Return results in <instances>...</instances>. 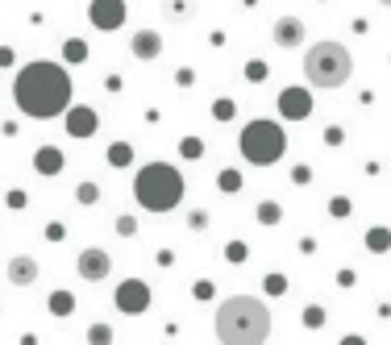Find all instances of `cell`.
Masks as SVG:
<instances>
[{
  "label": "cell",
  "mask_w": 391,
  "mask_h": 345,
  "mask_svg": "<svg viewBox=\"0 0 391 345\" xmlns=\"http://www.w3.org/2000/svg\"><path fill=\"white\" fill-rule=\"evenodd\" d=\"M117 233H121V237H133V233H137V220H133V216H117Z\"/></svg>",
  "instance_id": "21"
},
{
  "label": "cell",
  "mask_w": 391,
  "mask_h": 345,
  "mask_svg": "<svg viewBox=\"0 0 391 345\" xmlns=\"http://www.w3.org/2000/svg\"><path fill=\"white\" fill-rule=\"evenodd\" d=\"M349 75H354V54H349L342 42H316L308 46L304 54V80L321 92H333V87H346Z\"/></svg>",
  "instance_id": "4"
},
{
  "label": "cell",
  "mask_w": 391,
  "mask_h": 345,
  "mask_svg": "<svg viewBox=\"0 0 391 345\" xmlns=\"http://www.w3.org/2000/svg\"><path fill=\"white\" fill-rule=\"evenodd\" d=\"M75 200H80V204H96V200H100V187H96V183H80V196H75Z\"/></svg>",
  "instance_id": "18"
},
{
  "label": "cell",
  "mask_w": 391,
  "mask_h": 345,
  "mask_svg": "<svg viewBox=\"0 0 391 345\" xmlns=\"http://www.w3.org/2000/svg\"><path fill=\"white\" fill-rule=\"evenodd\" d=\"M259 220L262 225H275L279 220V204H259Z\"/></svg>",
  "instance_id": "20"
},
{
  "label": "cell",
  "mask_w": 391,
  "mask_h": 345,
  "mask_svg": "<svg viewBox=\"0 0 391 345\" xmlns=\"http://www.w3.org/2000/svg\"><path fill=\"white\" fill-rule=\"evenodd\" d=\"M87 341H108V325H92V333H87Z\"/></svg>",
  "instance_id": "22"
},
{
  "label": "cell",
  "mask_w": 391,
  "mask_h": 345,
  "mask_svg": "<svg viewBox=\"0 0 391 345\" xmlns=\"http://www.w3.org/2000/svg\"><path fill=\"white\" fill-rule=\"evenodd\" d=\"M163 8H167V17H175V21H183V17L192 13V0H163Z\"/></svg>",
  "instance_id": "17"
},
{
  "label": "cell",
  "mask_w": 391,
  "mask_h": 345,
  "mask_svg": "<svg viewBox=\"0 0 391 345\" xmlns=\"http://www.w3.org/2000/svg\"><path fill=\"white\" fill-rule=\"evenodd\" d=\"M117 308H121L125 316H142V312L150 308V287H146L142 279H125V283L117 287Z\"/></svg>",
  "instance_id": "6"
},
{
  "label": "cell",
  "mask_w": 391,
  "mask_h": 345,
  "mask_svg": "<svg viewBox=\"0 0 391 345\" xmlns=\"http://www.w3.org/2000/svg\"><path fill=\"white\" fill-rule=\"evenodd\" d=\"M108 270H113L108 250L92 246V250H84V254H80V275H84L87 283H104V279H108Z\"/></svg>",
  "instance_id": "9"
},
{
  "label": "cell",
  "mask_w": 391,
  "mask_h": 345,
  "mask_svg": "<svg viewBox=\"0 0 391 345\" xmlns=\"http://www.w3.org/2000/svg\"><path fill=\"white\" fill-rule=\"evenodd\" d=\"M46 237H50V242H58V237H67V229H63V225H58V220H54V225H50V229H46Z\"/></svg>",
  "instance_id": "24"
},
{
  "label": "cell",
  "mask_w": 391,
  "mask_h": 345,
  "mask_svg": "<svg viewBox=\"0 0 391 345\" xmlns=\"http://www.w3.org/2000/svg\"><path fill=\"white\" fill-rule=\"evenodd\" d=\"M200 150H204V146H200V142H192V137H187V142H183V154H187V158H200Z\"/></svg>",
  "instance_id": "23"
},
{
  "label": "cell",
  "mask_w": 391,
  "mask_h": 345,
  "mask_svg": "<svg viewBox=\"0 0 391 345\" xmlns=\"http://www.w3.org/2000/svg\"><path fill=\"white\" fill-rule=\"evenodd\" d=\"M108 163H113V167H130V163H133V150L125 146V142H117V146L108 150Z\"/></svg>",
  "instance_id": "16"
},
{
  "label": "cell",
  "mask_w": 391,
  "mask_h": 345,
  "mask_svg": "<svg viewBox=\"0 0 391 345\" xmlns=\"http://www.w3.org/2000/svg\"><path fill=\"white\" fill-rule=\"evenodd\" d=\"M38 275H42V266H38V258H30V254H17V258L8 262V283L13 287H34Z\"/></svg>",
  "instance_id": "10"
},
{
  "label": "cell",
  "mask_w": 391,
  "mask_h": 345,
  "mask_svg": "<svg viewBox=\"0 0 391 345\" xmlns=\"http://www.w3.org/2000/svg\"><path fill=\"white\" fill-rule=\"evenodd\" d=\"M96 113L92 108H67V130H71V137H92L96 133Z\"/></svg>",
  "instance_id": "13"
},
{
  "label": "cell",
  "mask_w": 391,
  "mask_h": 345,
  "mask_svg": "<svg viewBox=\"0 0 391 345\" xmlns=\"http://www.w3.org/2000/svg\"><path fill=\"white\" fill-rule=\"evenodd\" d=\"M283 150H287V137L283 130L275 125V121H250L246 130H242V154H246V163H254V167H271V163H279L283 158Z\"/></svg>",
  "instance_id": "5"
},
{
  "label": "cell",
  "mask_w": 391,
  "mask_h": 345,
  "mask_svg": "<svg viewBox=\"0 0 391 345\" xmlns=\"http://www.w3.org/2000/svg\"><path fill=\"white\" fill-rule=\"evenodd\" d=\"M13 100L25 117L34 121H50L58 113L71 108V75L50 63V58H38V63H25L13 80Z\"/></svg>",
  "instance_id": "1"
},
{
  "label": "cell",
  "mask_w": 391,
  "mask_h": 345,
  "mask_svg": "<svg viewBox=\"0 0 391 345\" xmlns=\"http://www.w3.org/2000/svg\"><path fill=\"white\" fill-rule=\"evenodd\" d=\"M271 337V312L259 296H229L217 308V341L259 345Z\"/></svg>",
  "instance_id": "2"
},
{
  "label": "cell",
  "mask_w": 391,
  "mask_h": 345,
  "mask_svg": "<svg viewBox=\"0 0 391 345\" xmlns=\"http://www.w3.org/2000/svg\"><path fill=\"white\" fill-rule=\"evenodd\" d=\"M379 4H383V8H391V0H379Z\"/></svg>",
  "instance_id": "25"
},
{
  "label": "cell",
  "mask_w": 391,
  "mask_h": 345,
  "mask_svg": "<svg viewBox=\"0 0 391 345\" xmlns=\"http://www.w3.org/2000/svg\"><path fill=\"white\" fill-rule=\"evenodd\" d=\"M50 312H54V316H71V312H75V296H71V291H54V296H50Z\"/></svg>",
  "instance_id": "15"
},
{
  "label": "cell",
  "mask_w": 391,
  "mask_h": 345,
  "mask_svg": "<svg viewBox=\"0 0 391 345\" xmlns=\"http://www.w3.org/2000/svg\"><path fill=\"white\" fill-rule=\"evenodd\" d=\"M217 183L225 187V192H237V187H242V175H237V171H221Z\"/></svg>",
  "instance_id": "19"
},
{
  "label": "cell",
  "mask_w": 391,
  "mask_h": 345,
  "mask_svg": "<svg viewBox=\"0 0 391 345\" xmlns=\"http://www.w3.org/2000/svg\"><path fill=\"white\" fill-rule=\"evenodd\" d=\"M133 196L146 213H171L183 200V175L175 171L171 163H150L133 179Z\"/></svg>",
  "instance_id": "3"
},
{
  "label": "cell",
  "mask_w": 391,
  "mask_h": 345,
  "mask_svg": "<svg viewBox=\"0 0 391 345\" xmlns=\"http://www.w3.org/2000/svg\"><path fill=\"white\" fill-rule=\"evenodd\" d=\"M34 167H38L42 175H58V171H63V154H58L54 146H42V150H38V163H34Z\"/></svg>",
  "instance_id": "14"
},
{
  "label": "cell",
  "mask_w": 391,
  "mask_h": 345,
  "mask_svg": "<svg viewBox=\"0 0 391 345\" xmlns=\"http://www.w3.org/2000/svg\"><path fill=\"white\" fill-rule=\"evenodd\" d=\"M130 50L142 58V63H150V58H159V54H163V38H159L154 30H137V34H133V42H130Z\"/></svg>",
  "instance_id": "12"
},
{
  "label": "cell",
  "mask_w": 391,
  "mask_h": 345,
  "mask_svg": "<svg viewBox=\"0 0 391 345\" xmlns=\"http://www.w3.org/2000/svg\"><path fill=\"white\" fill-rule=\"evenodd\" d=\"M87 17H92L96 30L113 34V30H121V21H125V0H92Z\"/></svg>",
  "instance_id": "7"
},
{
  "label": "cell",
  "mask_w": 391,
  "mask_h": 345,
  "mask_svg": "<svg viewBox=\"0 0 391 345\" xmlns=\"http://www.w3.org/2000/svg\"><path fill=\"white\" fill-rule=\"evenodd\" d=\"M279 113H283L287 121H304L308 113H312L308 87H283V92H279Z\"/></svg>",
  "instance_id": "8"
},
{
  "label": "cell",
  "mask_w": 391,
  "mask_h": 345,
  "mask_svg": "<svg viewBox=\"0 0 391 345\" xmlns=\"http://www.w3.org/2000/svg\"><path fill=\"white\" fill-rule=\"evenodd\" d=\"M275 46H283V50H292V46H300L304 42V21L300 17H279L275 21Z\"/></svg>",
  "instance_id": "11"
}]
</instances>
